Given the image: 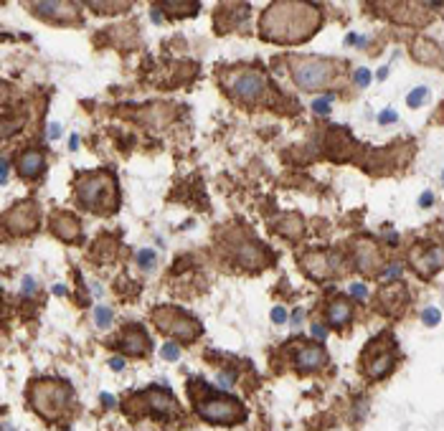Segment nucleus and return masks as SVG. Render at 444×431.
Wrapping results in <instances>:
<instances>
[{
    "mask_svg": "<svg viewBox=\"0 0 444 431\" xmlns=\"http://www.w3.org/2000/svg\"><path fill=\"white\" fill-rule=\"evenodd\" d=\"M323 26V10L312 3L282 0L272 3L259 18V36L274 43H302Z\"/></svg>",
    "mask_w": 444,
    "mask_h": 431,
    "instance_id": "1",
    "label": "nucleus"
},
{
    "mask_svg": "<svg viewBox=\"0 0 444 431\" xmlns=\"http://www.w3.org/2000/svg\"><path fill=\"white\" fill-rule=\"evenodd\" d=\"M76 198L84 208L94 213H115L117 208V183L112 178V173L99 170L82 175L76 180Z\"/></svg>",
    "mask_w": 444,
    "mask_h": 431,
    "instance_id": "2",
    "label": "nucleus"
},
{
    "mask_svg": "<svg viewBox=\"0 0 444 431\" xmlns=\"http://www.w3.org/2000/svg\"><path fill=\"white\" fill-rule=\"evenodd\" d=\"M338 66H340L338 61L323 59V56H292L290 59L292 79L302 92H317V89L330 86L340 71Z\"/></svg>",
    "mask_w": 444,
    "mask_h": 431,
    "instance_id": "3",
    "label": "nucleus"
},
{
    "mask_svg": "<svg viewBox=\"0 0 444 431\" xmlns=\"http://www.w3.org/2000/svg\"><path fill=\"white\" fill-rule=\"evenodd\" d=\"M28 399H31V406L36 408L43 418L56 421V418L66 411L69 401H71V388L64 381L41 378V381H36V383L31 385Z\"/></svg>",
    "mask_w": 444,
    "mask_h": 431,
    "instance_id": "4",
    "label": "nucleus"
},
{
    "mask_svg": "<svg viewBox=\"0 0 444 431\" xmlns=\"http://www.w3.org/2000/svg\"><path fill=\"white\" fill-rule=\"evenodd\" d=\"M152 322L160 333L173 335L183 342H191L201 335V322L178 307H158L152 312Z\"/></svg>",
    "mask_w": 444,
    "mask_h": 431,
    "instance_id": "5",
    "label": "nucleus"
},
{
    "mask_svg": "<svg viewBox=\"0 0 444 431\" xmlns=\"http://www.w3.org/2000/svg\"><path fill=\"white\" fill-rule=\"evenodd\" d=\"M196 411H198L201 418H206L208 424L231 426V424L244 421V406L236 399H231V396H211V399H206V401H198Z\"/></svg>",
    "mask_w": 444,
    "mask_h": 431,
    "instance_id": "6",
    "label": "nucleus"
},
{
    "mask_svg": "<svg viewBox=\"0 0 444 431\" xmlns=\"http://www.w3.org/2000/svg\"><path fill=\"white\" fill-rule=\"evenodd\" d=\"M229 89L236 99L247 104H257L266 96L269 92V81L262 71H254V69H247V71H239L234 76H229Z\"/></svg>",
    "mask_w": 444,
    "mask_h": 431,
    "instance_id": "7",
    "label": "nucleus"
},
{
    "mask_svg": "<svg viewBox=\"0 0 444 431\" xmlns=\"http://www.w3.org/2000/svg\"><path fill=\"white\" fill-rule=\"evenodd\" d=\"M41 223V206L36 201H20L16 203L10 211L3 216V226L8 234L13 236H26V234H33Z\"/></svg>",
    "mask_w": 444,
    "mask_h": 431,
    "instance_id": "8",
    "label": "nucleus"
},
{
    "mask_svg": "<svg viewBox=\"0 0 444 431\" xmlns=\"http://www.w3.org/2000/svg\"><path fill=\"white\" fill-rule=\"evenodd\" d=\"M396 348L391 337H376L371 340V345L365 348V370H368L371 378H381L388 370L394 368L396 360Z\"/></svg>",
    "mask_w": 444,
    "mask_h": 431,
    "instance_id": "9",
    "label": "nucleus"
},
{
    "mask_svg": "<svg viewBox=\"0 0 444 431\" xmlns=\"http://www.w3.org/2000/svg\"><path fill=\"white\" fill-rule=\"evenodd\" d=\"M299 264L315 279H328L330 274H338L343 269V264L335 254H325V251H310L305 256H299Z\"/></svg>",
    "mask_w": 444,
    "mask_h": 431,
    "instance_id": "10",
    "label": "nucleus"
},
{
    "mask_svg": "<svg viewBox=\"0 0 444 431\" xmlns=\"http://www.w3.org/2000/svg\"><path fill=\"white\" fill-rule=\"evenodd\" d=\"M145 406L155 416H181L183 406L175 401V396L168 388H150L145 391Z\"/></svg>",
    "mask_w": 444,
    "mask_h": 431,
    "instance_id": "11",
    "label": "nucleus"
},
{
    "mask_svg": "<svg viewBox=\"0 0 444 431\" xmlns=\"http://www.w3.org/2000/svg\"><path fill=\"white\" fill-rule=\"evenodd\" d=\"M409 261H411V267L419 271V274H424V277H431L437 269H442L444 267V249L442 246H434V249H429V251H421L419 246L416 249H411V256H409Z\"/></svg>",
    "mask_w": 444,
    "mask_h": 431,
    "instance_id": "12",
    "label": "nucleus"
},
{
    "mask_svg": "<svg viewBox=\"0 0 444 431\" xmlns=\"http://www.w3.org/2000/svg\"><path fill=\"white\" fill-rule=\"evenodd\" d=\"M33 13L53 20H74L79 10L69 0H41V3H33Z\"/></svg>",
    "mask_w": 444,
    "mask_h": 431,
    "instance_id": "13",
    "label": "nucleus"
},
{
    "mask_svg": "<svg viewBox=\"0 0 444 431\" xmlns=\"http://www.w3.org/2000/svg\"><path fill=\"white\" fill-rule=\"evenodd\" d=\"M119 348L122 352H127V355H148L150 350V337L145 335V330L140 325H130L125 330V335L119 340Z\"/></svg>",
    "mask_w": 444,
    "mask_h": 431,
    "instance_id": "14",
    "label": "nucleus"
},
{
    "mask_svg": "<svg viewBox=\"0 0 444 431\" xmlns=\"http://www.w3.org/2000/svg\"><path fill=\"white\" fill-rule=\"evenodd\" d=\"M355 264H358V269L365 271V274H376V271H378L381 251H378V246H376L371 239H363V241L355 244Z\"/></svg>",
    "mask_w": 444,
    "mask_h": 431,
    "instance_id": "15",
    "label": "nucleus"
},
{
    "mask_svg": "<svg viewBox=\"0 0 444 431\" xmlns=\"http://www.w3.org/2000/svg\"><path fill=\"white\" fill-rule=\"evenodd\" d=\"M51 231H53V234H56L59 239H64V241H76V239H79L82 226H79V221H76L71 213L59 211V213L51 216Z\"/></svg>",
    "mask_w": 444,
    "mask_h": 431,
    "instance_id": "16",
    "label": "nucleus"
},
{
    "mask_svg": "<svg viewBox=\"0 0 444 431\" xmlns=\"http://www.w3.org/2000/svg\"><path fill=\"white\" fill-rule=\"evenodd\" d=\"M236 261L241 264L244 269H262L269 259H266V254H264L262 246L251 244V241H244V244L236 246Z\"/></svg>",
    "mask_w": 444,
    "mask_h": 431,
    "instance_id": "17",
    "label": "nucleus"
},
{
    "mask_svg": "<svg viewBox=\"0 0 444 431\" xmlns=\"http://www.w3.org/2000/svg\"><path fill=\"white\" fill-rule=\"evenodd\" d=\"M328 363V355H325V350L323 348H315V345H302L297 350V368L299 370H307V373H312V370H320Z\"/></svg>",
    "mask_w": 444,
    "mask_h": 431,
    "instance_id": "18",
    "label": "nucleus"
},
{
    "mask_svg": "<svg viewBox=\"0 0 444 431\" xmlns=\"http://www.w3.org/2000/svg\"><path fill=\"white\" fill-rule=\"evenodd\" d=\"M18 170L23 178H33L43 170V155L38 150H26L23 155L18 158Z\"/></svg>",
    "mask_w": 444,
    "mask_h": 431,
    "instance_id": "19",
    "label": "nucleus"
},
{
    "mask_svg": "<svg viewBox=\"0 0 444 431\" xmlns=\"http://www.w3.org/2000/svg\"><path fill=\"white\" fill-rule=\"evenodd\" d=\"M350 304L343 300H332L330 302V307H328V319H330V325H335V327H343V325H348L350 322Z\"/></svg>",
    "mask_w": 444,
    "mask_h": 431,
    "instance_id": "20",
    "label": "nucleus"
},
{
    "mask_svg": "<svg viewBox=\"0 0 444 431\" xmlns=\"http://www.w3.org/2000/svg\"><path fill=\"white\" fill-rule=\"evenodd\" d=\"M414 56H416L419 61H424V64H437V61H439V48H437V43L419 38V41L414 43Z\"/></svg>",
    "mask_w": 444,
    "mask_h": 431,
    "instance_id": "21",
    "label": "nucleus"
},
{
    "mask_svg": "<svg viewBox=\"0 0 444 431\" xmlns=\"http://www.w3.org/2000/svg\"><path fill=\"white\" fill-rule=\"evenodd\" d=\"M158 8H163L165 13H170V16H193L198 8L196 0H183V3H178V0H165V3H160Z\"/></svg>",
    "mask_w": 444,
    "mask_h": 431,
    "instance_id": "22",
    "label": "nucleus"
},
{
    "mask_svg": "<svg viewBox=\"0 0 444 431\" xmlns=\"http://www.w3.org/2000/svg\"><path fill=\"white\" fill-rule=\"evenodd\" d=\"M277 231L284 234V236H290V239H295V236H299L305 231V221L299 218L297 213H290V216H284L280 223H277Z\"/></svg>",
    "mask_w": 444,
    "mask_h": 431,
    "instance_id": "23",
    "label": "nucleus"
},
{
    "mask_svg": "<svg viewBox=\"0 0 444 431\" xmlns=\"http://www.w3.org/2000/svg\"><path fill=\"white\" fill-rule=\"evenodd\" d=\"M89 8L94 10V13H122V10H127L130 3H117V0H112V3H86Z\"/></svg>",
    "mask_w": 444,
    "mask_h": 431,
    "instance_id": "24",
    "label": "nucleus"
},
{
    "mask_svg": "<svg viewBox=\"0 0 444 431\" xmlns=\"http://www.w3.org/2000/svg\"><path fill=\"white\" fill-rule=\"evenodd\" d=\"M137 264H140V269H152L155 267V251L152 249H142L140 254H137Z\"/></svg>",
    "mask_w": 444,
    "mask_h": 431,
    "instance_id": "25",
    "label": "nucleus"
},
{
    "mask_svg": "<svg viewBox=\"0 0 444 431\" xmlns=\"http://www.w3.org/2000/svg\"><path fill=\"white\" fill-rule=\"evenodd\" d=\"M160 355L168 360V363H175L178 358H181V348H178L175 342H165V345L160 348Z\"/></svg>",
    "mask_w": 444,
    "mask_h": 431,
    "instance_id": "26",
    "label": "nucleus"
},
{
    "mask_svg": "<svg viewBox=\"0 0 444 431\" xmlns=\"http://www.w3.org/2000/svg\"><path fill=\"white\" fill-rule=\"evenodd\" d=\"M94 319H97V325L102 327V330H107L109 325H112V309H109V307H99Z\"/></svg>",
    "mask_w": 444,
    "mask_h": 431,
    "instance_id": "27",
    "label": "nucleus"
},
{
    "mask_svg": "<svg viewBox=\"0 0 444 431\" xmlns=\"http://www.w3.org/2000/svg\"><path fill=\"white\" fill-rule=\"evenodd\" d=\"M439 309L437 307H429V309H424V315H421V322H424L427 327H434V325H439Z\"/></svg>",
    "mask_w": 444,
    "mask_h": 431,
    "instance_id": "28",
    "label": "nucleus"
},
{
    "mask_svg": "<svg viewBox=\"0 0 444 431\" xmlns=\"http://www.w3.org/2000/svg\"><path fill=\"white\" fill-rule=\"evenodd\" d=\"M424 99H427V89H424V86H416V89L406 96V104H409V107H419L421 102H424Z\"/></svg>",
    "mask_w": 444,
    "mask_h": 431,
    "instance_id": "29",
    "label": "nucleus"
},
{
    "mask_svg": "<svg viewBox=\"0 0 444 431\" xmlns=\"http://www.w3.org/2000/svg\"><path fill=\"white\" fill-rule=\"evenodd\" d=\"M330 102H332V92H330L325 99H315V102H312V109H315L317 114H328V112H330Z\"/></svg>",
    "mask_w": 444,
    "mask_h": 431,
    "instance_id": "30",
    "label": "nucleus"
},
{
    "mask_svg": "<svg viewBox=\"0 0 444 431\" xmlns=\"http://www.w3.org/2000/svg\"><path fill=\"white\" fill-rule=\"evenodd\" d=\"M355 84L365 89V86L371 84V71H368V69H358V71H355Z\"/></svg>",
    "mask_w": 444,
    "mask_h": 431,
    "instance_id": "31",
    "label": "nucleus"
},
{
    "mask_svg": "<svg viewBox=\"0 0 444 431\" xmlns=\"http://www.w3.org/2000/svg\"><path fill=\"white\" fill-rule=\"evenodd\" d=\"M350 294L355 297V300H365V297H368V289H365V284L355 282V284H350Z\"/></svg>",
    "mask_w": 444,
    "mask_h": 431,
    "instance_id": "32",
    "label": "nucleus"
},
{
    "mask_svg": "<svg viewBox=\"0 0 444 431\" xmlns=\"http://www.w3.org/2000/svg\"><path fill=\"white\" fill-rule=\"evenodd\" d=\"M272 322L274 325H284L287 322V309L284 307H274L272 309Z\"/></svg>",
    "mask_w": 444,
    "mask_h": 431,
    "instance_id": "33",
    "label": "nucleus"
},
{
    "mask_svg": "<svg viewBox=\"0 0 444 431\" xmlns=\"http://www.w3.org/2000/svg\"><path fill=\"white\" fill-rule=\"evenodd\" d=\"M401 277V267L398 264H391V267L383 269V279H398Z\"/></svg>",
    "mask_w": 444,
    "mask_h": 431,
    "instance_id": "34",
    "label": "nucleus"
},
{
    "mask_svg": "<svg viewBox=\"0 0 444 431\" xmlns=\"http://www.w3.org/2000/svg\"><path fill=\"white\" fill-rule=\"evenodd\" d=\"M396 119H398V114L394 112V109H386V112L378 114V122L381 125H391V122H396Z\"/></svg>",
    "mask_w": 444,
    "mask_h": 431,
    "instance_id": "35",
    "label": "nucleus"
},
{
    "mask_svg": "<svg viewBox=\"0 0 444 431\" xmlns=\"http://www.w3.org/2000/svg\"><path fill=\"white\" fill-rule=\"evenodd\" d=\"M234 383V373H218V385L221 388H231Z\"/></svg>",
    "mask_w": 444,
    "mask_h": 431,
    "instance_id": "36",
    "label": "nucleus"
},
{
    "mask_svg": "<svg viewBox=\"0 0 444 431\" xmlns=\"http://www.w3.org/2000/svg\"><path fill=\"white\" fill-rule=\"evenodd\" d=\"M61 137V125L59 122H51L49 125V140H59Z\"/></svg>",
    "mask_w": 444,
    "mask_h": 431,
    "instance_id": "37",
    "label": "nucleus"
},
{
    "mask_svg": "<svg viewBox=\"0 0 444 431\" xmlns=\"http://www.w3.org/2000/svg\"><path fill=\"white\" fill-rule=\"evenodd\" d=\"M20 284H23V294H33V292H36V282H33L31 277H23V282H20Z\"/></svg>",
    "mask_w": 444,
    "mask_h": 431,
    "instance_id": "38",
    "label": "nucleus"
},
{
    "mask_svg": "<svg viewBox=\"0 0 444 431\" xmlns=\"http://www.w3.org/2000/svg\"><path fill=\"white\" fill-rule=\"evenodd\" d=\"M312 337H315V340H325V337H328V330H325L323 325H312Z\"/></svg>",
    "mask_w": 444,
    "mask_h": 431,
    "instance_id": "39",
    "label": "nucleus"
},
{
    "mask_svg": "<svg viewBox=\"0 0 444 431\" xmlns=\"http://www.w3.org/2000/svg\"><path fill=\"white\" fill-rule=\"evenodd\" d=\"M431 203H434V195H431V193H424V195L419 198V206H421V208H429Z\"/></svg>",
    "mask_w": 444,
    "mask_h": 431,
    "instance_id": "40",
    "label": "nucleus"
},
{
    "mask_svg": "<svg viewBox=\"0 0 444 431\" xmlns=\"http://www.w3.org/2000/svg\"><path fill=\"white\" fill-rule=\"evenodd\" d=\"M109 368H112V370H122V368H125V360H122V358H112V360H109Z\"/></svg>",
    "mask_w": 444,
    "mask_h": 431,
    "instance_id": "41",
    "label": "nucleus"
},
{
    "mask_svg": "<svg viewBox=\"0 0 444 431\" xmlns=\"http://www.w3.org/2000/svg\"><path fill=\"white\" fill-rule=\"evenodd\" d=\"M292 325H295V327L302 325V309H297V312L292 315Z\"/></svg>",
    "mask_w": 444,
    "mask_h": 431,
    "instance_id": "42",
    "label": "nucleus"
},
{
    "mask_svg": "<svg viewBox=\"0 0 444 431\" xmlns=\"http://www.w3.org/2000/svg\"><path fill=\"white\" fill-rule=\"evenodd\" d=\"M150 18L155 20V23H160V20H163V13H160L158 8H152V10H150Z\"/></svg>",
    "mask_w": 444,
    "mask_h": 431,
    "instance_id": "43",
    "label": "nucleus"
},
{
    "mask_svg": "<svg viewBox=\"0 0 444 431\" xmlns=\"http://www.w3.org/2000/svg\"><path fill=\"white\" fill-rule=\"evenodd\" d=\"M376 76H378V79L383 81L386 76H388V66H381V69H378V74H376Z\"/></svg>",
    "mask_w": 444,
    "mask_h": 431,
    "instance_id": "44",
    "label": "nucleus"
},
{
    "mask_svg": "<svg viewBox=\"0 0 444 431\" xmlns=\"http://www.w3.org/2000/svg\"><path fill=\"white\" fill-rule=\"evenodd\" d=\"M69 147H71V150H76V147H79V137H76V135H71V140H69Z\"/></svg>",
    "mask_w": 444,
    "mask_h": 431,
    "instance_id": "45",
    "label": "nucleus"
},
{
    "mask_svg": "<svg viewBox=\"0 0 444 431\" xmlns=\"http://www.w3.org/2000/svg\"><path fill=\"white\" fill-rule=\"evenodd\" d=\"M102 401H104V406H115V399H112L109 393H104V396H102Z\"/></svg>",
    "mask_w": 444,
    "mask_h": 431,
    "instance_id": "46",
    "label": "nucleus"
},
{
    "mask_svg": "<svg viewBox=\"0 0 444 431\" xmlns=\"http://www.w3.org/2000/svg\"><path fill=\"white\" fill-rule=\"evenodd\" d=\"M3 183H8V160L3 158Z\"/></svg>",
    "mask_w": 444,
    "mask_h": 431,
    "instance_id": "47",
    "label": "nucleus"
},
{
    "mask_svg": "<svg viewBox=\"0 0 444 431\" xmlns=\"http://www.w3.org/2000/svg\"><path fill=\"white\" fill-rule=\"evenodd\" d=\"M53 292H56V294H66V287L64 284H56V287H53Z\"/></svg>",
    "mask_w": 444,
    "mask_h": 431,
    "instance_id": "48",
    "label": "nucleus"
},
{
    "mask_svg": "<svg viewBox=\"0 0 444 431\" xmlns=\"http://www.w3.org/2000/svg\"><path fill=\"white\" fill-rule=\"evenodd\" d=\"M442 178H444V175H442Z\"/></svg>",
    "mask_w": 444,
    "mask_h": 431,
    "instance_id": "49",
    "label": "nucleus"
}]
</instances>
